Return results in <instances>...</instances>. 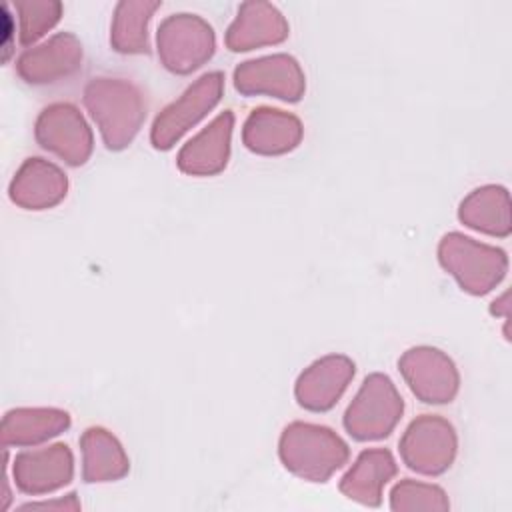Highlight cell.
Here are the masks:
<instances>
[{
    "label": "cell",
    "mask_w": 512,
    "mask_h": 512,
    "mask_svg": "<svg viewBox=\"0 0 512 512\" xmlns=\"http://www.w3.org/2000/svg\"><path fill=\"white\" fill-rule=\"evenodd\" d=\"M84 106L100 128L108 150L126 148L146 118L142 92L122 78L90 80L84 88Z\"/></svg>",
    "instance_id": "obj_1"
},
{
    "label": "cell",
    "mask_w": 512,
    "mask_h": 512,
    "mask_svg": "<svg viewBox=\"0 0 512 512\" xmlns=\"http://www.w3.org/2000/svg\"><path fill=\"white\" fill-rule=\"evenodd\" d=\"M278 454L286 470L308 482H326L348 458V444L328 426L292 422L282 430Z\"/></svg>",
    "instance_id": "obj_2"
},
{
    "label": "cell",
    "mask_w": 512,
    "mask_h": 512,
    "mask_svg": "<svg viewBox=\"0 0 512 512\" xmlns=\"http://www.w3.org/2000/svg\"><path fill=\"white\" fill-rule=\"evenodd\" d=\"M442 268L472 296L494 290L508 272V256L502 248L478 242L462 232H448L438 244Z\"/></svg>",
    "instance_id": "obj_3"
},
{
    "label": "cell",
    "mask_w": 512,
    "mask_h": 512,
    "mask_svg": "<svg viewBox=\"0 0 512 512\" xmlns=\"http://www.w3.org/2000/svg\"><path fill=\"white\" fill-rule=\"evenodd\" d=\"M404 412V400L394 382L382 374H368L346 408L344 428L360 442L386 438L398 424Z\"/></svg>",
    "instance_id": "obj_4"
},
{
    "label": "cell",
    "mask_w": 512,
    "mask_h": 512,
    "mask_svg": "<svg viewBox=\"0 0 512 512\" xmlns=\"http://www.w3.org/2000/svg\"><path fill=\"white\" fill-rule=\"evenodd\" d=\"M156 44L160 62L166 70L174 74H190L212 58L216 36L204 18L182 12L160 22Z\"/></svg>",
    "instance_id": "obj_5"
},
{
    "label": "cell",
    "mask_w": 512,
    "mask_h": 512,
    "mask_svg": "<svg viewBox=\"0 0 512 512\" xmlns=\"http://www.w3.org/2000/svg\"><path fill=\"white\" fill-rule=\"evenodd\" d=\"M224 74L214 70L202 74L184 94L168 104L150 130V142L156 150H170L192 126H196L222 98Z\"/></svg>",
    "instance_id": "obj_6"
},
{
    "label": "cell",
    "mask_w": 512,
    "mask_h": 512,
    "mask_svg": "<svg viewBox=\"0 0 512 512\" xmlns=\"http://www.w3.org/2000/svg\"><path fill=\"white\" fill-rule=\"evenodd\" d=\"M402 462L424 476H438L446 472L458 450V436L454 426L436 414H422L410 422L400 438Z\"/></svg>",
    "instance_id": "obj_7"
},
{
    "label": "cell",
    "mask_w": 512,
    "mask_h": 512,
    "mask_svg": "<svg viewBox=\"0 0 512 512\" xmlns=\"http://www.w3.org/2000/svg\"><path fill=\"white\" fill-rule=\"evenodd\" d=\"M398 370L412 394L426 404L452 402L460 388V374L448 354L432 346L406 350L398 360Z\"/></svg>",
    "instance_id": "obj_8"
},
{
    "label": "cell",
    "mask_w": 512,
    "mask_h": 512,
    "mask_svg": "<svg viewBox=\"0 0 512 512\" xmlns=\"http://www.w3.org/2000/svg\"><path fill=\"white\" fill-rule=\"evenodd\" d=\"M36 140L70 166H82L94 146L92 130L82 112L68 102H56L44 108L34 128Z\"/></svg>",
    "instance_id": "obj_9"
},
{
    "label": "cell",
    "mask_w": 512,
    "mask_h": 512,
    "mask_svg": "<svg viewBox=\"0 0 512 512\" xmlns=\"http://www.w3.org/2000/svg\"><path fill=\"white\" fill-rule=\"evenodd\" d=\"M234 88L244 96L266 94L284 102H298L304 96L306 78L294 56L270 54L238 64Z\"/></svg>",
    "instance_id": "obj_10"
},
{
    "label": "cell",
    "mask_w": 512,
    "mask_h": 512,
    "mask_svg": "<svg viewBox=\"0 0 512 512\" xmlns=\"http://www.w3.org/2000/svg\"><path fill=\"white\" fill-rule=\"evenodd\" d=\"M74 476V456L62 442L24 450L14 458V482L20 492L40 496L66 486Z\"/></svg>",
    "instance_id": "obj_11"
},
{
    "label": "cell",
    "mask_w": 512,
    "mask_h": 512,
    "mask_svg": "<svg viewBox=\"0 0 512 512\" xmlns=\"http://www.w3.org/2000/svg\"><path fill=\"white\" fill-rule=\"evenodd\" d=\"M356 372L354 362L342 354H328L312 362L296 380L294 394L310 412L330 410L344 394Z\"/></svg>",
    "instance_id": "obj_12"
},
{
    "label": "cell",
    "mask_w": 512,
    "mask_h": 512,
    "mask_svg": "<svg viewBox=\"0 0 512 512\" xmlns=\"http://www.w3.org/2000/svg\"><path fill=\"white\" fill-rule=\"evenodd\" d=\"M82 66V44L70 32H60L28 48L16 62L18 74L30 84H50Z\"/></svg>",
    "instance_id": "obj_13"
},
{
    "label": "cell",
    "mask_w": 512,
    "mask_h": 512,
    "mask_svg": "<svg viewBox=\"0 0 512 512\" xmlns=\"http://www.w3.org/2000/svg\"><path fill=\"white\" fill-rule=\"evenodd\" d=\"M232 128V110L220 112L206 128H202L180 148L176 158L178 168L190 176H214L222 172L230 158Z\"/></svg>",
    "instance_id": "obj_14"
},
{
    "label": "cell",
    "mask_w": 512,
    "mask_h": 512,
    "mask_svg": "<svg viewBox=\"0 0 512 512\" xmlns=\"http://www.w3.org/2000/svg\"><path fill=\"white\" fill-rule=\"evenodd\" d=\"M304 128L298 116L278 110L260 106L254 108L242 128V142L244 146L262 156H278L294 150L302 140Z\"/></svg>",
    "instance_id": "obj_15"
},
{
    "label": "cell",
    "mask_w": 512,
    "mask_h": 512,
    "mask_svg": "<svg viewBox=\"0 0 512 512\" xmlns=\"http://www.w3.org/2000/svg\"><path fill=\"white\" fill-rule=\"evenodd\" d=\"M288 38V22L270 2H244L238 16L226 30V46L232 52H246L260 46L280 44Z\"/></svg>",
    "instance_id": "obj_16"
},
{
    "label": "cell",
    "mask_w": 512,
    "mask_h": 512,
    "mask_svg": "<svg viewBox=\"0 0 512 512\" xmlns=\"http://www.w3.org/2000/svg\"><path fill=\"white\" fill-rule=\"evenodd\" d=\"M10 200L26 210H46L64 200L66 174L44 158H28L10 182Z\"/></svg>",
    "instance_id": "obj_17"
},
{
    "label": "cell",
    "mask_w": 512,
    "mask_h": 512,
    "mask_svg": "<svg viewBox=\"0 0 512 512\" xmlns=\"http://www.w3.org/2000/svg\"><path fill=\"white\" fill-rule=\"evenodd\" d=\"M398 466L390 450L370 448L358 454L352 468L340 480V492L362 504L380 506L384 486L396 476Z\"/></svg>",
    "instance_id": "obj_18"
},
{
    "label": "cell",
    "mask_w": 512,
    "mask_h": 512,
    "mask_svg": "<svg viewBox=\"0 0 512 512\" xmlns=\"http://www.w3.org/2000/svg\"><path fill=\"white\" fill-rule=\"evenodd\" d=\"M458 220L482 234L506 238L512 232L510 194L500 184H486L472 190L458 208Z\"/></svg>",
    "instance_id": "obj_19"
},
{
    "label": "cell",
    "mask_w": 512,
    "mask_h": 512,
    "mask_svg": "<svg viewBox=\"0 0 512 512\" xmlns=\"http://www.w3.org/2000/svg\"><path fill=\"white\" fill-rule=\"evenodd\" d=\"M82 478L88 484L120 480L130 470V460L118 438L106 428L92 426L80 436Z\"/></svg>",
    "instance_id": "obj_20"
},
{
    "label": "cell",
    "mask_w": 512,
    "mask_h": 512,
    "mask_svg": "<svg viewBox=\"0 0 512 512\" xmlns=\"http://www.w3.org/2000/svg\"><path fill=\"white\" fill-rule=\"evenodd\" d=\"M70 426V414L60 408H16L2 418L4 446H32L58 436Z\"/></svg>",
    "instance_id": "obj_21"
},
{
    "label": "cell",
    "mask_w": 512,
    "mask_h": 512,
    "mask_svg": "<svg viewBox=\"0 0 512 512\" xmlns=\"http://www.w3.org/2000/svg\"><path fill=\"white\" fill-rule=\"evenodd\" d=\"M160 8V2L148 0H122L116 4L112 18L110 44L122 54L148 52V22Z\"/></svg>",
    "instance_id": "obj_22"
},
{
    "label": "cell",
    "mask_w": 512,
    "mask_h": 512,
    "mask_svg": "<svg viewBox=\"0 0 512 512\" xmlns=\"http://www.w3.org/2000/svg\"><path fill=\"white\" fill-rule=\"evenodd\" d=\"M390 508L396 512H404V510L444 512L450 508V502L446 492L440 486L404 478L390 492Z\"/></svg>",
    "instance_id": "obj_23"
},
{
    "label": "cell",
    "mask_w": 512,
    "mask_h": 512,
    "mask_svg": "<svg viewBox=\"0 0 512 512\" xmlns=\"http://www.w3.org/2000/svg\"><path fill=\"white\" fill-rule=\"evenodd\" d=\"M16 10L20 14V42L32 44L60 20L62 4L54 0H28L16 2Z\"/></svg>",
    "instance_id": "obj_24"
},
{
    "label": "cell",
    "mask_w": 512,
    "mask_h": 512,
    "mask_svg": "<svg viewBox=\"0 0 512 512\" xmlns=\"http://www.w3.org/2000/svg\"><path fill=\"white\" fill-rule=\"evenodd\" d=\"M80 510V502L76 500V494H68L66 498H60V500H48V502H30V504H24L22 510Z\"/></svg>",
    "instance_id": "obj_25"
},
{
    "label": "cell",
    "mask_w": 512,
    "mask_h": 512,
    "mask_svg": "<svg viewBox=\"0 0 512 512\" xmlns=\"http://www.w3.org/2000/svg\"><path fill=\"white\" fill-rule=\"evenodd\" d=\"M508 300H510V292H504L500 298H496L494 302H492V306H490V312L494 314V316H504L506 318V322H508V318H510V304H508Z\"/></svg>",
    "instance_id": "obj_26"
}]
</instances>
